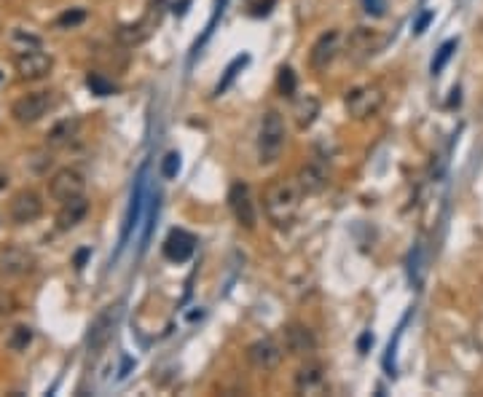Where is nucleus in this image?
Here are the masks:
<instances>
[{
  "instance_id": "20e7f679",
  "label": "nucleus",
  "mask_w": 483,
  "mask_h": 397,
  "mask_svg": "<svg viewBox=\"0 0 483 397\" xmlns=\"http://www.w3.org/2000/svg\"><path fill=\"white\" fill-rule=\"evenodd\" d=\"M51 105H54V97H51V91H33V94H24L14 102L11 108V116L16 124H35L41 121L46 113L51 111Z\"/></svg>"
},
{
  "instance_id": "72a5a7b5",
  "label": "nucleus",
  "mask_w": 483,
  "mask_h": 397,
  "mask_svg": "<svg viewBox=\"0 0 483 397\" xmlns=\"http://www.w3.org/2000/svg\"><path fill=\"white\" fill-rule=\"evenodd\" d=\"M6 186H9V172H6L3 166H0V194L6 191Z\"/></svg>"
},
{
  "instance_id": "1a4fd4ad",
  "label": "nucleus",
  "mask_w": 483,
  "mask_h": 397,
  "mask_svg": "<svg viewBox=\"0 0 483 397\" xmlns=\"http://www.w3.org/2000/svg\"><path fill=\"white\" fill-rule=\"evenodd\" d=\"M9 215H11V221L16 226H30V223H35L44 215V198L38 196L35 191H19L11 198Z\"/></svg>"
},
{
  "instance_id": "a211bd4d",
  "label": "nucleus",
  "mask_w": 483,
  "mask_h": 397,
  "mask_svg": "<svg viewBox=\"0 0 483 397\" xmlns=\"http://www.w3.org/2000/svg\"><path fill=\"white\" fill-rule=\"evenodd\" d=\"M78 129H81V121H78L76 116H73V119H62V121H56L54 126L49 129L46 145H49V148H65V145H70L78 137Z\"/></svg>"
},
{
  "instance_id": "9b49d317",
  "label": "nucleus",
  "mask_w": 483,
  "mask_h": 397,
  "mask_svg": "<svg viewBox=\"0 0 483 397\" xmlns=\"http://www.w3.org/2000/svg\"><path fill=\"white\" fill-rule=\"evenodd\" d=\"M296 183L304 196H317V194H322V191L328 188V166H325V161L314 159V161L304 164L298 169Z\"/></svg>"
},
{
  "instance_id": "c9c22d12",
  "label": "nucleus",
  "mask_w": 483,
  "mask_h": 397,
  "mask_svg": "<svg viewBox=\"0 0 483 397\" xmlns=\"http://www.w3.org/2000/svg\"><path fill=\"white\" fill-rule=\"evenodd\" d=\"M0 81H3V73H0Z\"/></svg>"
},
{
  "instance_id": "6ab92c4d",
  "label": "nucleus",
  "mask_w": 483,
  "mask_h": 397,
  "mask_svg": "<svg viewBox=\"0 0 483 397\" xmlns=\"http://www.w3.org/2000/svg\"><path fill=\"white\" fill-rule=\"evenodd\" d=\"M293 116H296L298 129H309L312 124L317 121V116H319V99L314 97V94L301 97L296 102V108H293Z\"/></svg>"
},
{
  "instance_id": "f03ea898",
  "label": "nucleus",
  "mask_w": 483,
  "mask_h": 397,
  "mask_svg": "<svg viewBox=\"0 0 483 397\" xmlns=\"http://www.w3.org/2000/svg\"><path fill=\"white\" fill-rule=\"evenodd\" d=\"M282 148H285V121L277 111H269L261 119V129H258V161L274 164L282 156Z\"/></svg>"
},
{
  "instance_id": "ddd939ff",
  "label": "nucleus",
  "mask_w": 483,
  "mask_h": 397,
  "mask_svg": "<svg viewBox=\"0 0 483 397\" xmlns=\"http://www.w3.org/2000/svg\"><path fill=\"white\" fill-rule=\"evenodd\" d=\"M325 365L317 360H307L296 371V392L298 395H319L325 392Z\"/></svg>"
},
{
  "instance_id": "2f4dec72",
  "label": "nucleus",
  "mask_w": 483,
  "mask_h": 397,
  "mask_svg": "<svg viewBox=\"0 0 483 397\" xmlns=\"http://www.w3.org/2000/svg\"><path fill=\"white\" fill-rule=\"evenodd\" d=\"M362 6L371 16H384L387 11V0H362Z\"/></svg>"
},
{
  "instance_id": "f257e3e1",
  "label": "nucleus",
  "mask_w": 483,
  "mask_h": 397,
  "mask_svg": "<svg viewBox=\"0 0 483 397\" xmlns=\"http://www.w3.org/2000/svg\"><path fill=\"white\" fill-rule=\"evenodd\" d=\"M301 188L296 180H274L264 191V210L266 218L274 223L277 228H287L301 212Z\"/></svg>"
},
{
  "instance_id": "c85d7f7f",
  "label": "nucleus",
  "mask_w": 483,
  "mask_h": 397,
  "mask_svg": "<svg viewBox=\"0 0 483 397\" xmlns=\"http://www.w3.org/2000/svg\"><path fill=\"white\" fill-rule=\"evenodd\" d=\"M177 172H180V154H166L164 161H161V175L166 177V180H172V177H177Z\"/></svg>"
},
{
  "instance_id": "423d86ee",
  "label": "nucleus",
  "mask_w": 483,
  "mask_h": 397,
  "mask_svg": "<svg viewBox=\"0 0 483 397\" xmlns=\"http://www.w3.org/2000/svg\"><path fill=\"white\" fill-rule=\"evenodd\" d=\"M14 67H16V76L22 81H44L51 73L54 59L41 49H27V51H19L14 56Z\"/></svg>"
},
{
  "instance_id": "f3484780",
  "label": "nucleus",
  "mask_w": 483,
  "mask_h": 397,
  "mask_svg": "<svg viewBox=\"0 0 483 397\" xmlns=\"http://www.w3.org/2000/svg\"><path fill=\"white\" fill-rule=\"evenodd\" d=\"M86 215H89L86 196H76L70 198V201H62V207L56 212V228L59 231H70V228H76L78 223H84Z\"/></svg>"
},
{
  "instance_id": "7ed1b4c3",
  "label": "nucleus",
  "mask_w": 483,
  "mask_h": 397,
  "mask_svg": "<svg viewBox=\"0 0 483 397\" xmlns=\"http://www.w3.org/2000/svg\"><path fill=\"white\" fill-rule=\"evenodd\" d=\"M344 105H347V113L354 121H368V119H374L376 113L382 111L384 89L376 86V84H365V86L352 89L347 99H344Z\"/></svg>"
},
{
  "instance_id": "f8f14e48",
  "label": "nucleus",
  "mask_w": 483,
  "mask_h": 397,
  "mask_svg": "<svg viewBox=\"0 0 483 397\" xmlns=\"http://www.w3.org/2000/svg\"><path fill=\"white\" fill-rule=\"evenodd\" d=\"M35 268V255L27 247L11 244L6 250H0V271L6 276H24Z\"/></svg>"
},
{
  "instance_id": "bb28decb",
  "label": "nucleus",
  "mask_w": 483,
  "mask_h": 397,
  "mask_svg": "<svg viewBox=\"0 0 483 397\" xmlns=\"http://www.w3.org/2000/svg\"><path fill=\"white\" fill-rule=\"evenodd\" d=\"M277 86H279V94H282V97H293L298 89L296 73H293L290 67H282V70H279V78H277Z\"/></svg>"
},
{
  "instance_id": "4be33fe9",
  "label": "nucleus",
  "mask_w": 483,
  "mask_h": 397,
  "mask_svg": "<svg viewBox=\"0 0 483 397\" xmlns=\"http://www.w3.org/2000/svg\"><path fill=\"white\" fill-rule=\"evenodd\" d=\"M33 341V328H27V325H16L11 333H9V338H6V346L11 349V352H24L27 346Z\"/></svg>"
},
{
  "instance_id": "2eb2a0df",
  "label": "nucleus",
  "mask_w": 483,
  "mask_h": 397,
  "mask_svg": "<svg viewBox=\"0 0 483 397\" xmlns=\"http://www.w3.org/2000/svg\"><path fill=\"white\" fill-rule=\"evenodd\" d=\"M194 247H196V239L188 231H183V228H175L164 239V258L172 261V263H186L188 258L194 255Z\"/></svg>"
},
{
  "instance_id": "f704fd0d",
  "label": "nucleus",
  "mask_w": 483,
  "mask_h": 397,
  "mask_svg": "<svg viewBox=\"0 0 483 397\" xmlns=\"http://www.w3.org/2000/svg\"><path fill=\"white\" fill-rule=\"evenodd\" d=\"M368 343H374V338H371V336L365 333V336L360 338V349H368Z\"/></svg>"
},
{
  "instance_id": "c756f323",
  "label": "nucleus",
  "mask_w": 483,
  "mask_h": 397,
  "mask_svg": "<svg viewBox=\"0 0 483 397\" xmlns=\"http://www.w3.org/2000/svg\"><path fill=\"white\" fill-rule=\"evenodd\" d=\"M14 44L22 46L19 51H27V49H41V38H38V35L24 33V30H16V33H14Z\"/></svg>"
},
{
  "instance_id": "393cba45",
  "label": "nucleus",
  "mask_w": 483,
  "mask_h": 397,
  "mask_svg": "<svg viewBox=\"0 0 483 397\" xmlns=\"http://www.w3.org/2000/svg\"><path fill=\"white\" fill-rule=\"evenodd\" d=\"M86 16H89L86 9H67L65 14L56 16V27H59V30H73V27L86 22Z\"/></svg>"
},
{
  "instance_id": "0eeeda50",
  "label": "nucleus",
  "mask_w": 483,
  "mask_h": 397,
  "mask_svg": "<svg viewBox=\"0 0 483 397\" xmlns=\"http://www.w3.org/2000/svg\"><path fill=\"white\" fill-rule=\"evenodd\" d=\"M229 207H231V212H234V218H236V223H239L242 228L253 231L255 223H258V212H255V201H253V194H250L247 183H234V186H231Z\"/></svg>"
},
{
  "instance_id": "4468645a",
  "label": "nucleus",
  "mask_w": 483,
  "mask_h": 397,
  "mask_svg": "<svg viewBox=\"0 0 483 397\" xmlns=\"http://www.w3.org/2000/svg\"><path fill=\"white\" fill-rule=\"evenodd\" d=\"M341 51V33L339 30H328V33H322L317 38V44L312 46V51H309V65L314 67V70H325V67L339 56Z\"/></svg>"
},
{
  "instance_id": "cd10ccee",
  "label": "nucleus",
  "mask_w": 483,
  "mask_h": 397,
  "mask_svg": "<svg viewBox=\"0 0 483 397\" xmlns=\"http://www.w3.org/2000/svg\"><path fill=\"white\" fill-rule=\"evenodd\" d=\"M454 49H457V41H446V44L438 49V56H435V59H432V65H429V70H432L435 76H438L440 70L446 67V62H449L451 54H454Z\"/></svg>"
},
{
  "instance_id": "b1692460",
  "label": "nucleus",
  "mask_w": 483,
  "mask_h": 397,
  "mask_svg": "<svg viewBox=\"0 0 483 397\" xmlns=\"http://www.w3.org/2000/svg\"><path fill=\"white\" fill-rule=\"evenodd\" d=\"M86 86L91 94H97V97H110L113 91H116V86H113V81H108V78L102 76V73H89L86 76Z\"/></svg>"
},
{
  "instance_id": "dca6fc26",
  "label": "nucleus",
  "mask_w": 483,
  "mask_h": 397,
  "mask_svg": "<svg viewBox=\"0 0 483 397\" xmlns=\"http://www.w3.org/2000/svg\"><path fill=\"white\" fill-rule=\"evenodd\" d=\"M285 349L296 357H309L317 349V338L307 325H287L285 328Z\"/></svg>"
},
{
  "instance_id": "aec40b11",
  "label": "nucleus",
  "mask_w": 483,
  "mask_h": 397,
  "mask_svg": "<svg viewBox=\"0 0 483 397\" xmlns=\"http://www.w3.org/2000/svg\"><path fill=\"white\" fill-rule=\"evenodd\" d=\"M349 51H357L360 56H371L376 51V35L374 30H365V27H357L354 33L349 35Z\"/></svg>"
},
{
  "instance_id": "412c9836",
  "label": "nucleus",
  "mask_w": 483,
  "mask_h": 397,
  "mask_svg": "<svg viewBox=\"0 0 483 397\" xmlns=\"http://www.w3.org/2000/svg\"><path fill=\"white\" fill-rule=\"evenodd\" d=\"M143 191H145V172H140L137 186H134L132 207H129V218H126V226H124V236H121V242H126V236H129V231H132V226H137V218H140V212H143Z\"/></svg>"
},
{
  "instance_id": "6e6552de",
  "label": "nucleus",
  "mask_w": 483,
  "mask_h": 397,
  "mask_svg": "<svg viewBox=\"0 0 483 397\" xmlns=\"http://www.w3.org/2000/svg\"><path fill=\"white\" fill-rule=\"evenodd\" d=\"M285 357V346L277 343L274 338H258L247 346V360L258 371H274Z\"/></svg>"
},
{
  "instance_id": "9d476101",
  "label": "nucleus",
  "mask_w": 483,
  "mask_h": 397,
  "mask_svg": "<svg viewBox=\"0 0 483 397\" xmlns=\"http://www.w3.org/2000/svg\"><path fill=\"white\" fill-rule=\"evenodd\" d=\"M116 317H119V311L116 306H108V309H102L94 317L91 322V328H89V336H86V343H89V352L97 354L102 352L108 341L113 338V328H116Z\"/></svg>"
},
{
  "instance_id": "39448f33",
  "label": "nucleus",
  "mask_w": 483,
  "mask_h": 397,
  "mask_svg": "<svg viewBox=\"0 0 483 397\" xmlns=\"http://www.w3.org/2000/svg\"><path fill=\"white\" fill-rule=\"evenodd\" d=\"M84 191H86V180L84 175L73 169V166H65V169H56L54 175L49 177V196L54 198V201H70V198L76 196H84Z\"/></svg>"
},
{
  "instance_id": "a878e982",
  "label": "nucleus",
  "mask_w": 483,
  "mask_h": 397,
  "mask_svg": "<svg viewBox=\"0 0 483 397\" xmlns=\"http://www.w3.org/2000/svg\"><path fill=\"white\" fill-rule=\"evenodd\" d=\"M247 62H250V56L247 54H242V56H236V59H234V62H231L229 65V70H226V76H223V81H220L218 86H215V94H223V91H226V89L231 86V84H234V78H236V73H239L242 67L247 65Z\"/></svg>"
},
{
  "instance_id": "7c9ffc66",
  "label": "nucleus",
  "mask_w": 483,
  "mask_h": 397,
  "mask_svg": "<svg viewBox=\"0 0 483 397\" xmlns=\"http://www.w3.org/2000/svg\"><path fill=\"white\" fill-rule=\"evenodd\" d=\"M11 311H16V298L0 287V317H9Z\"/></svg>"
},
{
  "instance_id": "473e14b6",
  "label": "nucleus",
  "mask_w": 483,
  "mask_h": 397,
  "mask_svg": "<svg viewBox=\"0 0 483 397\" xmlns=\"http://www.w3.org/2000/svg\"><path fill=\"white\" fill-rule=\"evenodd\" d=\"M432 22V11H427V14H422L419 16V22H417V27H414V33H424V27Z\"/></svg>"
},
{
  "instance_id": "5701e85b",
  "label": "nucleus",
  "mask_w": 483,
  "mask_h": 397,
  "mask_svg": "<svg viewBox=\"0 0 483 397\" xmlns=\"http://www.w3.org/2000/svg\"><path fill=\"white\" fill-rule=\"evenodd\" d=\"M119 41L124 46H137L143 44L145 38H148V30H145V22H137V24H126V27H119Z\"/></svg>"
}]
</instances>
